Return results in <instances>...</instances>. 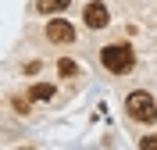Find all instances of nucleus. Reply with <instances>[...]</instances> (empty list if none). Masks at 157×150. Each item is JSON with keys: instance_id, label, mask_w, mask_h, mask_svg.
<instances>
[{"instance_id": "1", "label": "nucleus", "mask_w": 157, "mask_h": 150, "mask_svg": "<svg viewBox=\"0 0 157 150\" xmlns=\"http://www.w3.org/2000/svg\"><path fill=\"white\" fill-rule=\"evenodd\" d=\"M100 64L111 75H128V71L136 68V50L128 47V43H107V47L100 50Z\"/></svg>"}, {"instance_id": "2", "label": "nucleus", "mask_w": 157, "mask_h": 150, "mask_svg": "<svg viewBox=\"0 0 157 150\" xmlns=\"http://www.w3.org/2000/svg\"><path fill=\"white\" fill-rule=\"evenodd\" d=\"M125 111L132 121H143V125H150V121H157V100L150 97L147 90H136L125 97Z\"/></svg>"}, {"instance_id": "3", "label": "nucleus", "mask_w": 157, "mask_h": 150, "mask_svg": "<svg viewBox=\"0 0 157 150\" xmlns=\"http://www.w3.org/2000/svg\"><path fill=\"white\" fill-rule=\"evenodd\" d=\"M82 21H86L89 29H107V21H111L107 4H100V0H89V4H86V11H82Z\"/></svg>"}, {"instance_id": "4", "label": "nucleus", "mask_w": 157, "mask_h": 150, "mask_svg": "<svg viewBox=\"0 0 157 150\" xmlns=\"http://www.w3.org/2000/svg\"><path fill=\"white\" fill-rule=\"evenodd\" d=\"M47 40H50V43H71V40H75V29H71V21H64V18L47 21Z\"/></svg>"}, {"instance_id": "5", "label": "nucleus", "mask_w": 157, "mask_h": 150, "mask_svg": "<svg viewBox=\"0 0 157 150\" xmlns=\"http://www.w3.org/2000/svg\"><path fill=\"white\" fill-rule=\"evenodd\" d=\"M68 4H71V0H36V11H39V14H61Z\"/></svg>"}, {"instance_id": "6", "label": "nucleus", "mask_w": 157, "mask_h": 150, "mask_svg": "<svg viewBox=\"0 0 157 150\" xmlns=\"http://www.w3.org/2000/svg\"><path fill=\"white\" fill-rule=\"evenodd\" d=\"M54 93H57V90H54V82H36V86L29 90V100H50Z\"/></svg>"}, {"instance_id": "7", "label": "nucleus", "mask_w": 157, "mask_h": 150, "mask_svg": "<svg viewBox=\"0 0 157 150\" xmlns=\"http://www.w3.org/2000/svg\"><path fill=\"white\" fill-rule=\"evenodd\" d=\"M57 71L64 75V79H75V75H78V64H75V61H68V57H64V61L57 64Z\"/></svg>"}, {"instance_id": "8", "label": "nucleus", "mask_w": 157, "mask_h": 150, "mask_svg": "<svg viewBox=\"0 0 157 150\" xmlns=\"http://www.w3.org/2000/svg\"><path fill=\"white\" fill-rule=\"evenodd\" d=\"M139 150H157V136H143L139 140Z\"/></svg>"}]
</instances>
